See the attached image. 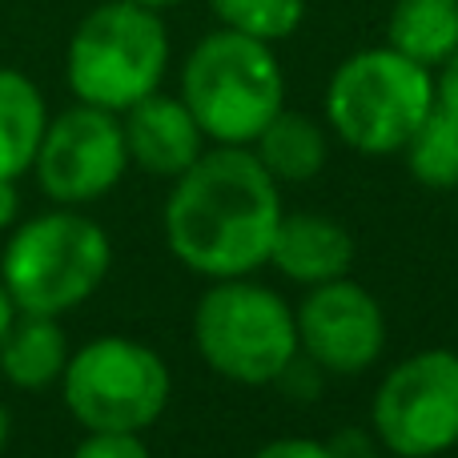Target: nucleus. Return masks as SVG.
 <instances>
[{"label": "nucleus", "instance_id": "25", "mask_svg": "<svg viewBox=\"0 0 458 458\" xmlns=\"http://www.w3.org/2000/svg\"><path fill=\"white\" fill-rule=\"evenodd\" d=\"M4 438H8V414H4V403H0V451H4Z\"/></svg>", "mask_w": 458, "mask_h": 458}, {"label": "nucleus", "instance_id": "23", "mask_svg": "<svg viewBox=\"0 0 458 458\" xmlns=\"http://www.w3.org/2000/svg\"><path fill=\"white\" fill-rule=\"evenodd\" d=\"M13 322H16V306H13V298H8L4 282H0V342H4V334L13 330Z\"/></svg>", "mask_w": 458, "mask_h": 458}, {"label": "nucleus", "instance_id": "13", "mask_svg": "<svg viewBox=\"0 0 458 458\" xmlns=\"http://www.w3.org/2000/svg\"><path fill=\"white\" fill-rule=\"evenodd\" d=\"M69 366V342L56 318L24 314L0 342V370L21 390H45Z\"/></svg>", "mask_w": 458, "mask_h": 458}, {"label": "nucleus", "instance_id": "15", "mask_svg": "<svg viewBox=\"0 0 458 458\" xmlns=\"http://www.w3.org/2000/svg\"><path fill=\"white\" fill-rule=\"evenodd\" d=\"M48 113L45 97L24 72L0 69V177H21L37 161Z\"/></svg>", "mask_w": 458, "mask_h": 458}, {"label": "nucleus", "instance_id": "2", "mask_svg": "<svg viewBox=\"0 0 458 458\" xmlns=\"http://www.w3.org/2000/svg\"><path fill=\"white\" fill-rule=\"evenodd\" d=\"M182 101L209 141L253 145L261 129L285 109L282 64L266 40L217 29L185 56Z\"/></svg>", "mask_w": 458, "mask_h": 458}, {"label": "nucleus", "instance_id": "14", "mask_svg": "<svg viewBox=\"0 0 458 458\" xmlns=\"http://www.w3.org/2000/svg\"><path fill=\"white\" fill-rule=\"evenodd\" d=\"M386 45L422 69H438L458 48V0H394Z\"/></svg>", "mask_w": 458, "mask_h": 458}, {"label": "nucleus", "instance_id": "10", "mask_svg": "<svg viewBox=\"0 0 458 458\" xmlns=\"http://www.w3.org/2000/svg\"><path fill=\"white\" fill-rule=\"evenodd\" d=\"M298 346L318 370L330 374H362L378 362L386 346V318L370 290L358 282L310 285V298L298 310Z\"/></svg>", "mask_w": 458, "mask_h": 458}, {"label": "nucleus", "instance_id": "16", "mask_svg": "<svg viewBox=\"0 0 458 458\" xmlns=\"http://www.w3.org/2000/svg\"><path fill=\"white\" fill-rule=\"evenodd\" d=\"M253 153L274 182L301 185L314 182L326 165V133L301 113H277L253 141Z\"/></svg>", "mask_w": 458, "mask_h": 458}, {"label": "nucleus", "instance_id": "20", "mask_svg": "<svg viewBox=\"0 0 458 458\" xmlns=\"http://www.w3.org/2000/svg\"><path fill=\"white\" fill-rule=\"evenodd\" d=\"M253 458H338V454H334V446L314 443V438H274Z\"/></svg>", "mask_w": 458, "mask_h": 458}, {"label": "nucleus", "instance_id": "1", "mask_svg": "<svg viewBox=\"0 0 458 458\" xmlns=\"http://www.w3.org/2000/svg\"><path fill=\"white\" fill-rule=\"evenodd\" d=\"M282 222L277 182L250 145L201 153L165 201V242L201 277H245L261 269Z\"/></svg>", "mask_w": 458, "mask_h": 458}, {"label": "nucleus", "instance_id": "19", "mask_svg": "<svg viewBox=\"0 0 458 458\" xmlns=\"http://www.w3.org/2000/svg\"><path fill=\"white\" fill-rule=\"evenodd\" d=\"M72 458H153L149 446L137 435H109V430H89V438L72 451Z\"/></svg>", "mask_w": 458, "mask_h": 458}, {"label": "nucleus", "instance_id": "12", "mask_svg": "<svg viewBox=\"0 0 458 458\" xmlns=\"http://www.w3.org/2000/svg\"><path fill=\"white\" fill-rule=\"evenodd\" d=\"M269 261L290 282L322 285V282H334V277H346L350 261H354V237L346 233V225L330 222V217L282 214Z\"/></svg>", "mask_w": 458, "mask_h": 458}, {"label": "nucleus", "instance_id": "22", "mask_svg": "<svg viewBox=\"0 0 458 458\" xmlns=\"http://www.w3.org/2000/svg\"><path fill=\"white\" fill-rule=\"evenodd\" d=\"M16 206H21V198H16V177H0V229L16 222Z\"/></svg>", "mask_w": 458, "mask_h": 458}, {"label": "nucleus", "instance_id": "4", "mask_svg": "<svg viewBox=\"0 0 458 458\" xmlns=\"http://www.w3.org/2000/svg\"><path fill=\"white\" fill-rule=\"evenodd\" d=\"M435 109V77L398 48H362L334 69L326 117L350 149L366 157L398 153Z\"/></svg>", "mask_w": 458, "mask_h": 458}, {"label": "nucleus", "instance_id": "8", "mask_svg": "<svg viewBox=\"0 0 458 458\" xmlns=\"http://www.w3.org/2000/svg\"><path fill=\"white\" fill-rule=\"evenodd\" d=\"M374 435L394 458H435L458 446V354L422 350L374 390Z\"/></svg>", "mask_w": 458, "mask_h": 458}, {"label": "nucleus", "instance_id": "11", "mask_svg": "<svg viewBox=\"0 0 458 458\" xmlns=\"http://www.w3.org/2000/svg\"><path fill=\"white\" fill-rule=\"evenodd\" d=\"M125 149L129 161L145 169L153 177H182L193 161L201 157V125L193 121L190 105L182 97H165V93H149L137 105L125 109Z\"/></svg>", "mask_w": 458, "mask_h": 458}, {"label": "nucleus", "instance_id": "21", "mask_svg": "<svg viewBox=\"0 0 458 458\" xmlns=\"http://www.w3.org/2000/svg\"><path fill=\"white\" fill-rule=\"evenodd\" d=\"M435 105L451 109L458 117V48L438 64V77H435Z\"/></svg>", "mask_w": 458, "mask_h": 458}, {"label": "nucleus", "instance_id": "3", "mask_svg": "<svg viewBox=\"0 0 458 458\" xmlns=\"http://www.w3.org/2000/svg\"><path fill=\"white\" fill-rule=\"evenodd\" d=\"M169 69V32L161 13L129 0H105L77 24L64 56V77L77 101L125 113L157 93Z\"/></svg>", "mask_w": 458, "mask_h": 458}, {"label": "nucleus", "instance_id": "18", "mask_svg": "<svg viewBox=\"0 0 458 458\" xmlns=\"http://www.w3.org/2000/svg\"><path fill=\"white\" fill-rule=\"evenodd\" d=\"M222 29L258 37L266 45L285 40L306 21V0H209Z\"/></svg>", "mask_w": 458, "mask_h": 458}, {"label": "nucleus", "instance_id": "7", "mask_svg": "<svg viewBox=\"0 0 458 458\" xmlns=\"http://www.w3.org/2000/svg\"><path fill=\"white\" fill-rule=\"evenodd\" d=\"M64 406L85 430L137 435L153 427L169 403V370L157 350L133 338H97L69 358L61 374Z\"/></svg>", "mask_w": 458, "mask_h": 458}, {"label": "nucleus", "instance_id": "17", "mask_svg": "<svg viewBox=\"0 0 458 458\" xmlns=\"http://www.w3.org/2000/svg\"><path fill=\"white\" fill-rule=\"evenodd\" d=\"M414 182L427 190H454L458 185V117L443 105L422 117V125L403 145Z\"/></svg>", "mask_w": 458, "mask_h": 458}, {"label": "nucleus", "instance_id": "24", "mask_svg": "<svg viewBox=\"0 0 458 458\" xmlns=\"http://www.w3.org/2000/svg\"><path fill=\"white\" fill-rule=\"evenodd\" d=\"M129 4H141V8H153V13H165V8H177L185 0H129Z\"/></svg>", "mask_w": 458, "mask_h": 458}, {"label": "nucleus", "instance_id": "5", "mask_svg": "<svg viewBox=\"0 0 458 458\" xmlns=\"http://www.w3.org/2000/svg\"><path fill=\"white\" fill-rule=\"evenodd\" d=\"M109 237L85 214L53 209L29 217L0 253V282L21 314L61 318L109 274Z\"/></svg>", "mask_w": 458, "mask_h": 458}, {"label": "nucleus", "instance_id": "9", "mask_svg": "<svg viewBox=\"0 0 458 458\" xmlns=\"http://www.w3.org/2000/svg\"><path fill=\"white\" fill-rule=\"evenodd\" d=\"M32 165H37L40 190L61 206L97 201L125 177L129 165L125 129H121L117 113L85 101L72 105L69 113L45 125Z\"/></svg>", "mask_w": 458, "mask_h": 458}, {"label": "nucleus", "instance_id": "6", "mask_svg": "<svg viewBox=\"0 0 458 458\" xmlns=\"http://www.w3.org/2000/svg\"><path fill=\"white\" fill-rule=\"evenodd\" d=\"M193 342L209 370L242 386L277 382L298 358V314L269 285L222 277L201 293Z\"/></svg>", "mask_w": 458, "mask_h": 458}]
</instances>
